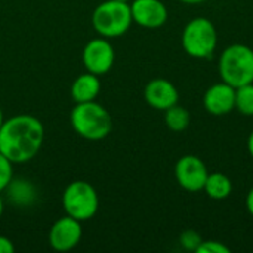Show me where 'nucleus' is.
<instances>
[{"label": "nucleus", "mask_w": 253, "mask_h": 253, "mask_svg": "<svg viewBox=\"0 0 253 253\" xmlns=\"http://www.w3.org/2000/svg\"><path fill=\"white\" fill-rule=\"evenodd\" d=\"M203 107L212 116H225L236 107V87L219 82L208 87L203 95Z\"/></svg>", "instance_id": "obj_11"}, {"label": "nucleus", "mask_w": 253, "mask_h": 253, "mask_svg": "<svg viewBox=\"0 0 253 253\" xmlns=\"http://www.w3.org/2000/svg\"><path fill=\"white\" fill-rule=\"evenodd\" d=\"M209 172L205 162L194 156L185 154L175 165V178L181 188L190 193L202 191Z\"/></svg>", "instance_id": "obj_8"}, {"label": "nucleus", "mask_w": 253, "mask_h": 253, "mask_svg": "<svg viewBox=\"0 0 253 253\" xmlns=\"http://www.w3.org/2000/svg\"><path fill=\"white\" fill-rule=\"evenodd\" d=\"M3 211H4V202H3V197L0 196V218L3 215Z\"/></svg>", "instance_id": "obj_25"}, {"label": "nucleus", "mask_w": 253, "mask_h": 253, "mask_svg": "<svg viewBox=\"0 0 253 253\" xmlns=\"http://www.w3.org/2000/svg\"><path fill=\"white\" fill-rule=\"evenodd\" d=\"M203 191L212 200H225L233 193V182L224 173H219V172L209 173L206 178Z\"/></svg>", "instance_id": "obj_14"}, {"label": "nucleus", "mask_w": 253, "mask_h": 253, "mask_svg": "<svg viewBox=\"0 0 253 253\" xmlns=\"http://www.w3.org/2000/svg\"><path fill=\"white\" fill-rule=\"evenodd\" d=\"M82 236V222L65 215L52 225L49 231V245L58 252H68L80 243Z\"/></svg>", "instance_id": "obj_9"}, {"label": "nucleus", "mask_w": 253, "mask_h": 253, "mask_svg": "<svg viewBox=\"0 0 253 253\" xmlns=\"http://www.w3.org/2000/svg\"><path fill=\"white\" fill-rule=\"evenodd\" d=\"M4 191H7L9 200L18 206H28L36 199L34 187L25 179H12Z\"/></svg>", "instance_id": "obj_15"}, {"label": "nucleus", "mask_w": 253, "mask_h": 253, "mask_svg": "<svg viewBox=\"0 0 253 253\" xmlns=\"http://www.w3.org/2000/svg\"><path fill=\"white\" fill-rule=\"evenodd\" d=\"M130 12L133 22L150 30L160 28L168 21V9L162 0H133Z\"/></svg>", "instance_id": "obj_10"}, {"label": "nucleus", "mask_w": 253, "mask_h": 253, "mask_svg": "<svg viewBox=\"0 0 253 253\" xmlns=\"http://www.w3.org/2000/svg\"><path fill=\"white\" fill-rule=\"evenodd\" d=\"M234 108L243 116H253V83L236 87Z\"/></svg>", "instance_id": "obj_17"}, {"label": "nucleus", "mask_w": 253, "mask_h": 253, "mask_svg": "<svg viewBox=\"0 0 253 253\" xmlns=\"http://www.w3.org/2000/svg\"><path fill=\"white\" fill-rule=\"evenodd\" d=\"M3 122H4V117H3V111H1V107H0V127L3 125Z\"/></svg>", "instance_id": "obj_26"}, {"label": "nucleus", "mask_w": 253, "mask_h": 253, "mask_svg": "<svg viewBox=\"0 0 253 253\" xmlns=\"http://www.w3.org/2000/svg\"><path fill=\"white\" fill-rule=\"evenodd\" d=\"M248 151H249L251 157H252V159H253V130H252V132H251L249 138H248Z\"/></svg>", "instance_id": "obj_23"}, {"label": "nucleus", "mask_w": 253, "mask_h": 253, "mask_svg": "<svg viewBox=\"0 0 253 253\" xmlns=\"http://www.w3.org/2000/svg\"><path fill=\"white\" fill-rule=\"evenodd\" d=\"M82 59L84 64V68L96 76L107 74L116 59L114 47L105 37H96L86 43L82 52Z\"/></svg>", "instance_id": "obj_7"}, {"label": "nucleus", "mask_w": 253, "mask_h": 253, "mask_svg": "<svg viewBox=\"0 0 253 253\" xmlns=\"http://www.w3.org/2000/svg\"><path fill=\"white\" fill-rule=\"evenodd\" d=\"M246 208H248V212L253 216V187L246 196Z\"/></svg>", "instance_id": "obj_22"}, {"label": "nucleus", "mask_w": 253, "mask_h": 253, "mask_svg": "<svg viewBox=\"0 0 253 253\" xmlns=\"http://www.w3.org/2000/svg\"><path fill=\"white\" fill-rule=\"evenodd\" d=\"M119 1H125V3H129L130 0H119Z\"/></svg>", "instance_id": "obj_27"}, {"label": "nucleus", "mask_w": 253, "mask_h": 253, "mask_svg": "<svg viewBox=\"0 0 253 253\" xmlns=\"http://www.w3.org/2000/svg\"><path fill=\"white\" fill-rule=\"evenodd\" d=\"M13 179V163L0 153V193L6 190Z\"/></svg>", "instance_id": "obj_19"}, {"label": "nucleus", "mask_w": 253, "mask_h": 253, "mask_svg": "<svg viewBox=\"0 0 253 253\" xmlns=\"http://www.w3.org/2000/svg\"><path fill=\"white\" fill-rule=\"evenodd\" d=\"M197 253H230L231 249L218 240H203L197 248Z\"/></svg>", "instance_id": "obj_20"}, {"label": "nucleus", "mask_w": 253, "mask_h": 253, "mask_svg": "<svg viewBox=\"0 0 253 253\" xmlns=\"http://www.w3.org/2000/svg\"><path fill=\"white\" fill-rule=\"evenodd\" d=\"M44 141L42 122L30 114H18L3 122L0 127V153L13 165L27 163L36 157Z\"/></svg>", "instance_id": "obj_1"}, {"label": "nucleus", "mask_w": 253, "mask_h": 253, "mask_svg": "<svg viewBox=\"0 0 253 253\" xmlns=\"http://www.w3.org/2000/svg\"><path fill=\"white\" fill-rule=\"evenodd\" d=\"M222 82L233 87L253 83V49L242 43L225 47L218 64Z\"/></svg>", "instance_id": "obj_3"}, {"label": "nucleus", "mask_w": 253, "mask_h": 253, "mask_svg": "<svg viewBox=\"0 0 253 253\" xmlns=\"http://www.w3.org/2000/svg\"><path fill=\"white\" fill-rule=\"evenodd\" d=\"M216 46L218 31L211 19L197 16L185 25L182 31V47L190 56L196 59L211 58Z\"/></svg>", "instance_id": "obj_5"}, {"label": "nucleus", "mask_w": 253, "mask_h": 253, "mask_svg": "<svg viewBox=\"0 0 253 253\" xmlns=\"http://www.w3.org/2000/svg\"><path fill=\"white\" fill-rule=\"evenodd\" d=\"M144 98L150 107L165 111L178 104L179 92L172 82L166 79H154L147 83L144 89Z\"/></svg>", "instance_id": "obj_12"}, {"label": "nucleus", "mask_w": 253, "mask_h": 253, "mask_svg": "<svg viewBox=\"0 0 253 253\" xmlns=\"http://www.w3.org/2000/svg\"><path fill=\"white\" fill-rule=\"evenodd\" d=\"M202 242H203L202 236L194 230H187V231L181 233V236H179V245L185 251H190V252H196Z\"/></svg>", "instance_id": "obj_18"}, {"label": "nucleus", "mask_w": 253, "mask_h": 253, "mask_svg": "<svg viewBox=\"0 0 253 253\" xmlns=\"http://www.w3.org/2000/svg\"><path fill=\"white\" fill-rule=\"evenodd\" d=\"M15 252V246L13 242L6 237V236H0V253H13Z\"/></svg>", "instance_id": "obj_21"}, {"label": "nucleus", "mask_w": 253, "mask_h": 253, "mask_svg": "<svg viewBox=\"0 0 253 253\" xmlns=\"http://www.w3.org/2000/svg\"><path fill=\"white\" fill-rule=\"evenodd\" d=\"M62 206L68 216L84 222L96 215L99 209V196L92 184L86 181H74L64 190Z\"/></svg>", "instance_id": "obj_6"}, {"label": "nucleus", "mask_w": 253, "mask_h": 253, "mask_svg": "<svg viewBox=\"0 0 253 253\" xmlns=\"http://www.w3.org/2000/svg\"><path fill=\"white\" fill-rule=\"evenodd\" d=\"M165 123L172 132H182L191 123L190 111L178 104L165 110Z\"/></svg>", "instance_id": "obj_16"}, {"label": "nucleus", "mask_w": 253, "mask_h": 253, "mask_svg": "<svg viewBox=\"0 0 253 253\" xmlns=\"http://www.w3.org/2000/svg\"><path fill=\"white\" fill-rule=\"evenodd\" d=\"M70 122L74 132L87 141H102L113 129L110 113L96 101L76 104L71 110Z\"/></svg>", "instance_id": "obj_2"}, {"label": "nucleus", "mask_w": 253, "mask_h": 253, "mask_svg": "<svg viewBox=\"0 0 253 253\" xmlns=\"http://www.w3.org/2000/svg\"><path fill=\"white\" fill-rule=\"evenodd\" d=\"M185 4H199V3H203L205 0H179Z\"/></svg>", "instance_id": "obj_24"}, {"label": "nucleus", "mask_w": 253, "mask_h": 253, "mask_svg": "<svg viewBox=\"0 0 253 253\" xmlns=\"http://www.w3.org/2000/svg\"><path fill=\"white\" fill-rule=\"evenodd\" d=\"M132 22L130 4L119 0L102 1L92 13V25L95 31L105 39L123 36L129 31Z\"/></svg>", "instance_id": "obj_4"}, {"label": "nucleus", "mask_w": 253, "mask_h": 253, "mask_svg": "<svg viewBox=\"0 0 253 253\" xmlns=\"http://www.w3.org/2000/svg\"><path fill=\"white\" fill-rule=\"evenodd\" d=\"M99 92H101L99 76L92 74L89 71H86V73L80 74L79 77H76V80L73 82L71 89H70L71 98L74 99L76 104L95 101L98 98Z\"/></svg>", "instance_id": "obj_13"}]
</instances>
